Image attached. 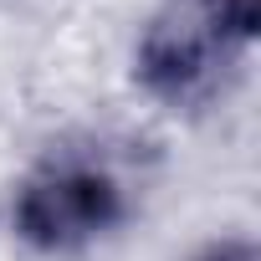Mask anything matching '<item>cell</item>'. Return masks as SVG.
<instances>
[{
	"label": "cell",
	"mask_w": 261,
	"mask_h": 261,
	"mask_svg": "<svg viewBox=\"0 0 261 261\" xmlns=\"http://www.w3.org/2000/svg\"><path fill=\"white\" fill-rule=\"evenodd\" d=\"M251 36L256 0H169L139 36V82L169 108H195L220 92Z\"/></svg>",
	"instance_id": "obj_1"
},
{
	"label": "cell",
	"mask_w": 261,
	"mask_h": 261,
	"mask_svg": "<svg viewBox=\"0 0 261 261\" xmlns=\"http://www.w3.org/2000/svg\"><path fill=\"white\" fill-rule=\"evenodd\" d=\"M128 215L123 179L108 159L62 149L41 159L16 195V230L36 251H82Z\"/></svg>",
	"instance_id": "obj_2"
},
{
	"label": "cell",
	"mask_w": 261,
	"mask_h": 261,
	"mask_svg": "<svg viewBox=\"0 0 261 261\" xmlns=\"http://www.w3.org/2000/svg\"><path fill=\"white\" fill-rule=\"evenodd\" d=\"M195 261H261V256H256L251 241H215V246H205Z\"/></svg>",
	"instance_id": "obj_3"
}]
</instances>
